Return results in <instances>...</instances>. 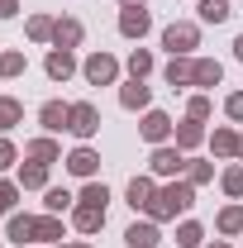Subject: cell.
I'll return each mask as SVG.
<instances>
[{
  "mask_svg": "<svg viewBox=\"0 0 243 248\" xmlns=\"http://www.w3.org/2000/svg\"><path fill=\"white\" fill-rule=\"evenodd\" d=\"M186 205H191V186H167V191L152 201V215L167 219V215H177V210H186Z\"/></svg>",
  "mask_w": 243,
  "mask_h": 248,
  "instance_id": "1",
  "label": "cell"
},
{
  "mask_svg": "<svg viewBox=\"0 0 243 248\" xmlns=\"http://www.w3.org/2000/svg\"><path fill=\"white\" fill-rule=\"evenodd\" d=\"M29 33H33V38H48V33H53V24H48V19H33Z\"/></svg>",
  "mask_w": 243,
  "mask_h": 248,
  "instance_id": "34",
  "label": "cell"
},
{
  "mask_svg": "<svg viewBox=\"0 0 243 248\" xmlns=\"http://www.w3.org/2000/svg\"><path fill=\"white\" fill-rule=\"evenodd\" d=\"M0 15H15V0H0Z\"/></svg>",
  "mask_w": 243,
  "mask_h": 248,
  "instance_id": "37",
  "label": "cell"
},
{
  "mask_svg": "<svg viewBox=\"0 0 243 248\" xmlns=\"http://www.w3.org/2000/svg\"><path fill=\"white\" fill-rule=\"evenodd\" d=\"M152 167H157V172H177V167H182V153H172V148H157V153H152Z\"/></svg>",
  "mask_w": 243,
  "mask_h": 248,
  "instance_id": "12",
  "label": "cell"
},
{
  "mask_svg": "<svg viewBox=\"0 0 243 248\" xmlns=\"http://www.w3.org/2000/svg\"><path fill=\"white\" fill-rule=\"evenodd\" d=\"M95 110L91 105H72V115H67V129H72V134H76V139H86V134H95Z\"/></svg>",
  "mask_w": 243,
  "mask_h": 248,
  "instance_id": "2",
  "label": "cell"
},
{
  "mask_svg": "<svg viewBox=\"0 0 243 248\" xmlns=\"http://www.w3.org/2000/svg\"><path fill=\"white\" fill-rule=\"evenodd\" d=\"M234 53H239V58H243V38H239V43H234Z\"/></svg>",
  "mask_w": 243,
  "mask_h": 248,
  "instance_id": "38",
  "label": "cell"
},
{
  "mask_svg": "<svg viewBox=\"0 0 243 248\" xmlns=\"http://www.w3.org/2000/svg\"><path fill=\"white\" fill-rule=\"evenodd\" d=\"M10 205H15V186L0 182V210H10Z\"/></svg>",
  "mask_w": 243,
  "mask_h": 248,
  "instance_id": "33",
  "label": "cell"
},
{
  "mask_svg": "<svg viewBox=\"0 0 243 248\" xmlns=\"http://www.w3.org/2000/svg\"><path fill=\"white\" fill-rule=\"evenodd\" d=\"M67 205H72L67 191H48V210H67Z\"/></svg>",
  "mask_w": 243,
  "mask_h": 248,
  "instance_id": "27",
  "label": "cell"
},
{
  "mask_svg": "<svg viewBox=\"0 0 243 248\" xmlns=\"http://www.w3.org/2000/svg\"><path fill=\"white\" fill-rule=\"evenodd\" d=\"M95 162H100V157H95L91 148H76V153H72V162H67V167H72L76 177H91V172H95Z\"/></svg>",
  "mask_w": 243,
  "mask_h": 248,
  "instance_id": "6",
  "label": "cell"
},
{
  "mask_svg": "<svg viewBox=\"0 0 243 248\" xmlns=\"http://www.w3.org/2000/svg\"><path fill=\"white\" fill-rule=\"evenodd\" d=\"M29 153L38 157V162H53V157H58V148H53V143H48V139H43V143H33Z\"/></svg>",
  "mask_w": 243,
  "mask_h": 248,
  "instance_id": "25",
  "label": "cell"
},
{
  "mask_svg": "<svg viewBox=\"0 0 243 248\" xmlns=\"http://www.w3.org/2000/svg\"><path fill=\"white\" fill-rule=\"evenodd\" d=\"M219 229H229V234H234V229H243V210H239V205L219 215Z\"/></svg>",
  "mask_w": 243,
  "mask_h": 248,
  "instance_id": "19",
  "label": "cell"
},
{
  "mask_svg": "<svg viewBox=\"0 0 243 248\" xmlns=\"http://www.w3.org/2000/svg\"><path fill=\"white\" fill-rule=\"evenodd\" d=\"M167 81H172V86H186V81H196V67H191V62H172V67H167Z\"/></svg>",
  "mask_w": 243,
  "mask_h": 248,
  "instance_id": "11",
  "label": "cell"
},
{
  "mask_svg": "<svg viewBox=\"0 0 243 248\" xmlns=\"http://www.w3.org/2000/svg\"><path fill=\"white\" fill-rule=\"evenodd\" d=\"M214 248H219V244H214Z\"/></svg>",
  "mask_w": 243,
  "mask_h": 248,
  "instance_id": "40",
  "label": "cell"
},
{
  "mask_svg": "<svg viewBox=\"0 0 243 248\" xmlns=\"http://www.w3.org/2000/svg\"><path fill=\"white\" fill-rule=\"evenodd\" d=\"M129 201H134V210L138 205H152V182H134L129 186Z\"/></svg>",
  "mask_w": 243,
  "mask_h": 248,
  "instance_id": "15",
  "label": "cell"
},
{
  "mask_svg": "<svg viewBox=\"0 0 243 248\" xmlns=\"http://www.w3.org/2000/svg\"><path fill=\"white\" fill-rule=\"evenodd\" d=\"M120 29L129 33V38H138V33L148 29V15H143V5H129V10H124V15H120Z\"/></svg>",
  "mask_w": 243,
  "mask_h": 248,
  "instance_id": "4",
  "label": "cell"
},
{
  "mask_svg": "<svg viewBox=\"0 0 243 248\" xmlns=\"http://www.w3.org/2000/svg\"><path fill=\"white\" fill-rule=\"evenodd\" d=\"M224 186H229V191H234V196H239V191H243V167H234V172H229V177H224Z\"/></svg>",
  "mask_w": 243,
  "mask_h": 248,
  "instance_id": "30",
  "label": "cell"
},
{
  "mask_svg": "<svg viewBox=\"0 0 243 248\" xmlns=\"http://www.w3.org/2000/svg\"><path fill=\"white\" fill-rule=\"evenodd\" d=\"M24 186H43V162H33V167H24Z\"/></svg>",
  "mask_w": 243,
  "mask_h": 248,
  "instance_id": "28",
  "label": "cell"
},
{
  "mask_svg": "<svg viewBox=\"0 0 243 248\" xmlns=\"http://www.w3.org/2000/svg\"><path fill=\"white\" fill-rule=\"evenodd\" d=\"M124 239H129L134 248H152V244H157V229H152V224H134Z\"/></svg>",
  "mask_w": 243,
  "mask_h": 248,
  "instance_id": "10",
  "label": "cell"
},
{
  "mask_svg": "<svg viewBox=\"0 0 243 248\" xmlns=\"http://www.w3.org/2000/svg\"><path fill=\"white\" fill-rule=\"evenodd\" d=\"M19 67H24L19 53H5V58H0V72H19Z\"/></svg>",
  "mask_w": 243,
  "mask_h": 248,
  "instance_id": "29",
  "label": "cell"
},
{
  "mask_svg": "<svg viewBox=\"0 0 243 248\" xmlns=\"http://www.w3.org/2000/svg\"><path fill=\"white\" fill-rule=\"evenodd\" d=\"M48 77H72V53H53L48 58Z\"/></svg>",
  "mask_w": 243,
  "mask_h": 248,
  "instance_id": "16",
  "label": "cell"
},
{
  "mask_svg": "<svg viewBox=\"0 0 243 248\" xmlns=\"http://www.w3.org/2000/svg\"><path fill=\"white\" fill-rule=\"evenodd\" d=\"M200 19H205V24L229 19V0H200Z\"/></svg>",
  "mask_w": 243,
  "mask_h": 248,
  "instance_id": "9",
  "label": "cell"
},
{
  "mask_svg": "<svg viewBox=\"0 0 243 248\" xmlns=\"http://www.w3.org/2000/svg\"><path fill=\"white\" fill-rule=\"evenodd\" d=\"M10 157H15V148H10V143L0 139V167H10Z\"/></svg>",
  "mask_w": 243,
  "mask_h": 248,
  "instance_id": "36",
  "label": "cell"
},
{
  "mask_svg": "<svg viewBox=\"0 0 243 248\" xmlns=\"http://www.w3.org/2000/svg\"><path fill=\"white\" fill-rule=\"evenodd\" d=\"M15 120H19V105L15 100H0V129H10Z\"/></svg>",
  "mask_w": 243,
  "mask_h": 248,
  "instance_id": "21",
  "label": "cell"
},
{
  "mask_svg": "<svg viewBox=\"0 0 243 248\" xmlns=\"http://www.w3.org/2000/svg\"><path fill=\"white\" fill-rule=\"evenodd\" d=\"M214 148H219V153H239V139H234V134H214Z\"/></svg>",
  "mask_w": 243,
  "mask_h": 248,
  "instance_id": "26",
  "label": "cell"
},
{
  "mask_svg": "<svg viewBox=\"0 0 243 248\" xmlns=\"http://www.w3.org/2000/svg\"><path fill=\"white\" fill-rule=\"evenodd\" d=\"M196 81L200 86H214L219 81V62H196Z\"/></svg>",
  "mask_w": 243,
  "mask_h": 248,
  "instance_id": "17",
  "label": "cell"
},
{
  "mask_svg": "<svg viewBox=\"0 0 243 248\" xmlns=\"http://www.w3.org/2000/svg\"><path fill=\"white\" fill-rule=\"evenodd\" d=\"M162 43H167L172 53H191V48H196V29H191V24H172V29L162 33Z\"/></svg>",
  "mask_w": 243,
  "mask_h": 248,
  "instance_id": "3",
  "label": "cell"
},
{
  "mask_svg": "<svg viewBox=\"0 0 243 248\" xmlns=\"http://www.w3.org/2000/svg\"><path fill=\"white\" fill-rule=\"evenodd\" d=\"M148 67H152V58H148V53H134V58H129V72H134V81H138Z\"/></svg>",
  "mask_w": 243,
  "mask_h": 248,
  "instance_id": "22",
  "label": "cell"
},
{
  "mask_svg": "<svg viewBox=\"0 0 243 248\" xmlns=\"http://www.w3.org/2000/svg\"><path fill=\"white\" fill-rule=\"evenodd\" d=\"M167 129H172V120H167V115H148V120H143V139H148V143H157V139H167Z\"/></svg>",
  "mask_w": 243,
  "mask_h": 248,
  "instance_id": "8",
  "label": "cell"
},
{
  "mask_svg": "<svg viewBox=\"0 0 243 248\" xmlns=\"http://www.w3.org/2000/svg\"><path fill=\"white\" fill-rule=\"evenodd\" d=\"M33 234H43V239H58V224H53V219H38V224H33Z\"/></svg>",
  "mask_w": 243,
  "mask_h": 248,
  "instance_id": "32",
  "label": "cell"
},
{
  "mask_svg": "<svg viewBox=\"0 0 243 248\" xmlns=\"http://www.w3.org/2000/svg\"><path fill=\"white\" fill-rule=\"evenodd\" d=\"M177 244H182V248H196V244H200V229H196V224H182V234H177Z\"/></svg>",
  "mask_w": 243,
  "mask_h": 248,
  "instance_id": "23",
  "label": "cell"
},
{
  "mask_svg": "<svg viewBox=\"0 0 243 248\" xmlns=\"http://www.w3.org/2000/svg\"><path fill=\"white\" fill-rule=\"evenodd\" d=\"M67 115H72V110H62L58 100H53V105H43V124H48V129H67Z\"/></svg>",
  "mask_w": 243,
  "mask_h": 248,
  "instance_id": "13",
  "label": "cell"
},
{
  "mask_svg": "<svg viewBox=\"0 0 243 248\" xmlns=\"http://www.w3.org/2000/svg\"><path fill=\"white\" fill-rule=\"evenodd\" d=\"M205 115H210V100H205V95H200V100H191V120H205Z\"/></svg>",
  "mask_w": 243,
  "mask_h": 248,
  "instance_id": "31",
  "label": "cell"
},
{
  "mask_svg": "<svg viewBox=\"0 0 243 248\" xmlns=\"http://www.w3.org/2000/svg\"><path fill=\"white\" fill-rule=\"evenodd\" d=\"M86 77H91L95 86H100V81H115V62L105 58V53H95V58L86 62Z\"/></svg>",
  "mask_w": 243,
  "mask_h": 248,
  "instance_id": "5",
  "label": "cell"
},
{
  "mask_svg": "<svg viewBox=\"0 0 243 248\" xmlns=\"http://www.w3.org/2000/svg\"><path fill=\"white\" fill-rule=\"evenodd\" d=\"M229 115H234V120H243V95H229Z\"/></svg>",
  "mask_w": 243,
  "mask_h": 248,
  "instance_id": "35",
  "label": "cell"
},
{
  "mask_svg": "<svg viewBox=\"0 0 243 248\" xmlns=\"http://www.w3.org/2000/svg\"><path fill=\"white\" fill-rule=\"evenodd\" d=\"M81 201H86V205H100V210H105V201H110V196H105V186H86V196H81Z\"/></svg>",
  "mask_w": 243,
  "mask_h": 248,
  "instance_id": "24",
  "label": "cell"
},
{
  "mask_svg": "<svg viewBox=\"0 0 243 248\" xmlns=\"http://www.w3.org/2000/svg\"><path fill=\"white\" fill-rule=\"evenodd\" d=\"M29 234H33V219H10V239H19V244H24Z\"/></svg>",
  "mask_w": 243,
  "mask_h": 248,
  "instance_id": "20",
  "label": "cell"
},
{
  "mask_svg": "<svg viewBox=\"0 0 243 248\" xmlns=\"http://www.w3.org/2000/svg\"><path fill=\"white\" fill-rule=\"evenodd\" d=\"M100 224H105V210H100V205H81V210H76V229L91 234V229H100Z\"/></svg>",
  "mask_w": 243,
  "mask_h": 248,
  "instance_id": "7",
  "label": "cell"
},
{
  "mask_svg": "<svg viewBox=\"0 0 243 248\" xmlns=\"http://www.w3.org/2000/svg\"><path fill=\"white\" fill-rule=\"evenodd\" d=\"M124 5H143V0H124Z\"/></svg>",
  "mask_w": 243,
  "mask_h": 248,
  "instance_id": "39",
  "label": "cell"
},
{
  "mask_svg": "<svg viewBox=\"0 0 243 248\" xmlns=\"http://www.w3.org/2000/svg\"><path fill=\"white\" fill-rule=\"evenodd\" d=\"M124 105H129V110H138V105H148V86H143V81H134V86H124Z\"/></svg>",
  "mask_w": 243,
  "mask_h": 248,
  "instance_id": "14",
  "label": "cell"
},
{
  "mask_svg": "<svg viewBox=\"0 0 243 248\" xmlns=\"http://www.w3.org/2000/svg\"><path fill=\"white\" fill-rule=\"evenodd\" d=\"M58 43H76V38H81V24H76V19H67V24H58Z\"/></svg>",
  "mask_w": 243,
  "mask_h": 248,
  "instance_id": "18",
  "label": "cell"
}]
</instances>
